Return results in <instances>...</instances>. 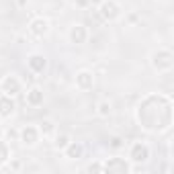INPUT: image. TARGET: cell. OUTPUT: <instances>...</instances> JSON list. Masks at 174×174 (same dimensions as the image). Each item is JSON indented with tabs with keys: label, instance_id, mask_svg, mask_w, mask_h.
<instances>
[{
	"label": "cell",
	"instance_id": "1",
	"mask_svg": "<svg viewBox=\"0 0 174 174\" xmlns=\"http://www.w3.org/2000/svg\"><path fill=\"white\" fill-rule=\"evenodd\" d=\"M13 111V103H4V100H0V113H2V115H8V113Z\"/></svg>",
	"mask_w": 174,
	"mask_h": 174
}]
</instances>
